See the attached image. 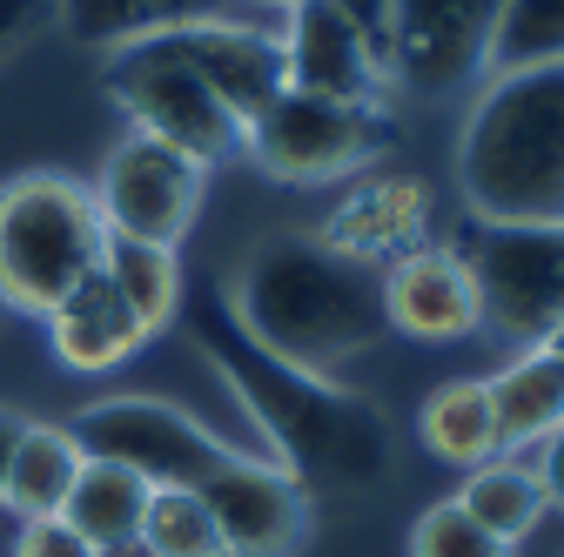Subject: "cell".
I'll return each instance as SVG.
<instances>
[{"label":"cell","mask_w":564,"mask_h":557,"mask_svg":"<svg viewBox=\"0 0 564 557\" xmlns=\"http://www.w3.org/2000/svg\"><path fill=\"white\" fill-rule=\"evenodd\" d=\"M223 309L236 316V329L256 350H269L290 370H310V376L349 370L383 336L377 269L323 249L310 229L256 242Z\"/></svg>","instance_id":"6da1fadb"},{"label":"cell","mask_w":564,"mask_h":557,"mask_svg":"<svg viewBox=\"0 0 564 557\" xmlns=\"http://www.w3.org/2000/svg\"><path fill=\"white\" fill-rule=\"evenodd\" d=\"M208 336V357H216L223 383L236 390V403L249 409L256 437L275 450V463L290 470L296 483H370L383 477L390 463V430L383 416L364 409L349 390H336L329 376H310V370H290L275 363L269 350L236 329V316H208L202 323Z\"/></svg>","instance_id":"7a4b0ae2"},{"label":"cell","mask_w":564,"mask_h":557,"mask_svg":"<svg viewBox=\"0 0 564 557\" xmlns=\"http://www.w3.org/2000/svg\"><path fill=\"white\" fill-rule=\"evenodd\" d=\"M457 195L470 222H564V61L498 67L470 88Z\"/></svg>","instance_id":"3957f363"},{"label":"cell","mask_w":564,"mask_h":557,"mask_svg":"<svg viewBox=\"0 0 564 557\" xmlns=\"http://www.w3.org/2000/svg\"><path fill=\"white\" fill-rule=\"evenodd\" d=\"M101 249L108 222L88 182L61 168H28L0 182V309L41 323L101 269Z\"/></svg>","instance_id":"277c9868"},{"label":"cell","mask_w":564,"mask_h":557,"mask_svg":"<svg viewBox=\"0 0 564 557\" xmlns=\"http://www.w3.org/2000/svg\"><path fill=\"white\" fill-rule=\"evenodd\" d=\"M457 249L477 283L484 336L511 350L564 336V222H470Z\"/></svg>","instance_id":"5b68a950"},{"label":"cell","mask_w":564,"mask_h":557,"mask_svg":"<svg viewBox=\"0 0 564 557\" xmlns=\"http://www.w3.org/2000/svg\"><path fill=\"white\" fill-rule=\"evenodd\" d=\"M101 81H108V101L128 114L134 134H155V142L182 149L188 162L216 168L229 155H242V121L208 95V81L195 67L155 34V41H128V47H108L101 61Z\"/></svg>","instance_id":"8992f818"},{"label":"cell","mask_w":564,"mask_h":557,"mask_svg":"<svg viewBox=\"0 0 564 557\" xmlns=\"http://www.w3.org/2000/svg\"><path fill=\"white\" fill-rule=\"evenodd\" d=\"M67 430H75V444L88 457L128 463L141 483H155V491H202V483L223 470V457H236V444L216 424H202L195 409H182L169 396H149V390L101 396Z\"/></svg>","instance_id":"52a82bcc"},{"label":"cell","mask_w":564,"mask_h":557,"mask_svg":"<svg viewBox=\"0 0 564 557\" xmlns=\"http://www.w3.org/2000/svg\"><path fill=\"white\" fill-rule=\"evenodd\" d=\"M383 149H390V114L383 108H343V101H316V95H296V88H282L242 128V155L282 188L349 182V175L377 168Z\"/></svg>","instance_id":"ba28073f"},{"label":"cell","mask_w":564,"mask_h":557,"mask_svg":"<svg viewBox=\"0 0 564 557\" xmlns=\"http://www.w3.org/2000/svg\"><path fill=\"white\" fill-rule=\"evenodd\" d=\"M505 0H390L383 67L416 101H457L490 75Z\"/></svg>","instance_id":"9c48e42d"},{"label":"cell","mask_w":564,"mask_h":557,"mask_svg":"<svg viewBox=\"0 0 564 557\" xmlns=\"http://www.w3.org/2000/svg\"><path fill=\"white\" fill-rule=\"evenodd\" d=\"M88 188H95V208H101L108 236L182 249V236H188L195 216H202L208 168L188 162L182 149L155 142V134H134V128H128L121 142L101 155V175H95Z\"/></svg>","instance_id":"30bf717a"},{"label":"cell","mask_w":564,"mask_h":557,"mask_svg":"<svg viewBox=\"0 0 564 557\" xmlns=\"http://www.w3.org/2000/svg\"><path fill=\"white\" fill-rule=\"evenodd\" d=\"M275 41H282V88L343 108H383L390 95L383 41L364 34L336 0H296L290 14H275Z\"/></svg>","instance_id":"8fae6325"},{"label":"cell","mask_w":564,"mask_h":557,"mask_svg":"<svg viewBox=\"0 0 564 557\" xmlns=\"http://www.w3.org/2000/svg\"><path fill=\"white\" fill-rule=\"evenodd\" d=\"M195 498L216 517L229 557H296L310 537V491L275 457H256V450L223 457V470Z\"/></svg>","instance_id":"7c38bea8"},{"label":"cell","mask_w":564,"mask_h":557,"mask_svg":"<svg viewBox=\"0 0 564 557\" xmlns=\"http://www.w3.org/2000/svg\"><path fill=\"white\" fill-rule=\"evenodd\" d=\"M437 229V188L410 175V168H364L349 175V188L336 195V208L310 229L323 249L364 262V269H383L397 255H410L416 242H431Z\"/></svg>","instance_id":"4fadbf2b"},{"label":"cell","mask_w":564,"mask_h":557,"mask_svg":"<svg viewBox=\"0 0 564 557\" xmlns=\"http://www.w3.org/2000/svg\"><path fill=\"white\" fill-rule=\"evenodd\" d=\"M377 303H383V329H397L410 342H470V336H484L470 262H464L457 242H437V236L377 269Z\"/></svg>","instance_id":"5bb4252c"},{"label":"cell","mask_w":564,"mask_h":557,"mask_svg":"<svg viewBox=\"0 0 564 557\" xmlns=\"http://www.w3.org/2000/svg\"><path fill=\"white\" fill-rule=\"evenodd\" d=\"M195 75L208 81V95H216L242 128L282 95V41H275V14H223V21H195L182 34H162Z\"/></svg>","instance_id":"9a60e30c"},{"label":"cell","mask_w":564,"mask_h":557,"mask_svg":"<svg viewBox=\"0 0 564 557\" xmlns=\"http://www.w3.org/2000/svg\"><path fill=\"white\" fill-rule=\"evenodd\" d=\"M41 329H47V357L61 370H75V376H108V370H121L141 342H149V329L134 323V309L115 296V283L101 269L67 303H54L41 316Z\"/></svg>","instance_id":"2e32d148"},{"label":"cell","mask_w":564,"mask_h":557,"mask_svg":"<svg viewBox=\"0 0 564 557\" xmlns=\"http://www.w3.org/2000/svg\"><path fill=\"white\" fill-rule=\"evenodd\" d=\"M490 409H498V444L505 457L538 450L557 424H564V350L538 342V350H511V363L498 376H484Z\"/></svg>","instance_id":"e0dca14e"},{"label":"cell","mask_w":564,"mask_h":557,"mask_svg":"<svg viewBox=\"0 0 564 557\" xmlns=\"http://www.w3.org/2000/svg\"><path fill=\"white\" fill-rule=\"evenodd\" d=\"M242 14L236 0H61V21L88 47H128V41H155V34H182L195 21H223Z\"/></svg>","instance_id":"ac0fdd59"},{"label":"cell","mask_w":564,"mask_h":557,"mask_svg":"<svg viewBox=\"0 0 564 557\" xmlns=\"http://www.w3.org/2000/svg\"><path fill=\"white\" fill-rule=\"evenodd\" d=\"M149 498H155V483H141L128 463L88 457L82 477H75V491H67V504H61V524L82 531L108 557V550H128L141 537V511H149Z\"/></svg>","instance_id":"d6986e66"},{"label":"cell","mask_w":564,"mask_h":557,"mask_svg":"<svg viewBox=\"0 0 564 557\" xmlns=\"http://www.w3.org/2000/svg\"><path fill=\"white\" fill-rule=\"evenodd\" d=\"M416 437L437 463H457V470H477L490 457H505L498 444V409H490V390L484 376H451L423 396L416 409Z\"/></svg>","instance_id":"ffe728a7"},{"label":"cell","mask_w":564,"mask_h":557,"mask_svg":"<svg viewBox=\"0 0 564 557\" xmlns=\"http://www.w3.org/2000/svg\"><path fill=\"white\" fill-rule=\"evenodd\" d=\"M82 463H88V450L75 444V430H67V424H28L0 504H8L21 524L28 517H61V504H67V491H75Z\"/></svg>","instance_id":"44dd1931"},{"label":"cell","mask_w":564,"mask_h":557,"mask_svg":"<svg viewBox=\"0 0 564 557\" xmlns=\"http://www.w3.org/2000/svg\"><path fill=\"white\" fill-rule=\"evenodd\" d=\"M457 504L498 537V544H524L538 524H544V483H538V470L524 463V457H490V463H477V470H464V491H457Z\"/></svg>","instance_id":"7402d4cb"},{"label":"cell","mask_w":564,"mask_h":557,"mask_svg":"<svg viewBox=\"0 0 564 557\" xmlns=\"http://www.w3.org/2000/svg\"><path fill=\"white\" fill-rule=\"evenodd\" d=\"M101 275L115 283V296L134 309V323L162 336L182 309V255L162 249V242H128V236H108L101 249Z\"/></svg>","instance_id":"603a6c76"},{"label":"cell","mask_w":564,"mask_h":557,"mask_svg":"<svg viewBox=\"0 0 564 557\" xmlns=\"http://www.w3.org/2000/svg\"><path fill=\"white\" fill-rule=\"evenodd\" d=\"M134 544L149 557H229L216 517H208V504L195 491H155L149 511H141V537Z\"/></svg>","instance_id":"cb8c5ba5"},{"label":"cell","mask_w":564,"mask_h":557,"mask_svg":"<svg viewBox=\"0 0 564 557\" xmlns=\"http://www.w3.org/2000/svg\"><path fill=\"white\" fill-rule=\"evenodd\" d=\"M531 61H564V0H505L498 14V67H531Z\"/></svg>","instance_id":"d4e9b609"},{"label":"cell","mask_w":564,"mask_h":557,"mask_svg":"<svg viewBox=\"0 0 564 557\" xmlns=\"http://www.w3.org/2000/svg\"><path fill=\"white\" fill-rule=\"evenodd\" d=\"M410 557H511V544H498L457 498H444L410 524Z\"/></svg>","instance_id":"484cf974"},{"label":"cell","mask_w":564,"mask_h":557,"mask_svg":"<svg viewBox=\"0 0 564 557\" xmlns=\"http://www.w3.org/2000/svg\"><path fill=\"white\" fill-rule=\"evenodd\" d=\"M14 557H101L82 531H67L61 517H28L14 537Z\"/></svg>","instance_id":"4316f807"},{"label":"cell","mask_w":564,"mask_h":557,"mask_svg":"<svg viewBox=\"0 0 564 557\" xmlns=\"http://www.w3.org/2000/svg\"><path fill=\"white\" fill-rule=\"evenodd\" d=\"M531 470H538V483H544V504H551V511H564V424L538 444Z\"/></svg>","instance_id":"83f0119b"},{"label":"cell","mask_w":564,"mask_h":557,"mask_svg":"<svg viewBox=\"0 0 564 557\" xmlns=\"http://www.w3.org/2000/svg\"><path fill=\"white\" fill-rule=\"evenodd\" d=\"M21 430H28V416L0 403V491H8V470H14V450H21Z\"/></svg>","instance_id":"f1b7e54d"},{"label":"cell","mask_w":564,"mask_h":557,"mask_svg":"<svg viewBox=\"0 0 564 557\" xmlns=\"http://www.w3.org/2000/svg\"><path fill=\"white\" fill-rule=\"evenodd\" d=\"M336 8L357 21L364 34H377V41H383V28H390V0H336Z\"/></svg>","instance_id":"f546056e"},{"label":"cell","mask_w":564,"mask_h":557,"mask_svg":"<svg viewBox=\"0 0 564 557\" xmlns=\"http://www.w3.org/2000/svg\"><path fill=\"white\" fill-rule=\"evenodd\" d=\"M236 8H249V14H290L296 0H236Z\"/></svg>","instance_id":"4dcf8cb0"},{"label":"cell","mask_w":564,"mask_h":557,"mask_svg":"<svg viewBox=\"0 0 564 557\" xmlns=\"http://www.w3.org/2000/svg\"><path fill=\"white\" fill-rule=\"evenodd\" d=\"M108 557H149V550H141V544H128V550H108Z\"/></svg>","instance_id":"1f68e13d"},{"label":"cell","mask_w":564,"mask_h":557,"mask_svg":"<svg viewBox=\"0 0 564 557\" xmlns=\"http://www.w3.org/2000/svg\"><path fill=\"white\" fill-rule=\"evenodd\" d=\"M557 350H564V336H557Z\"/></svg>","instance_id":"d6a6232c"}]
</instances>
